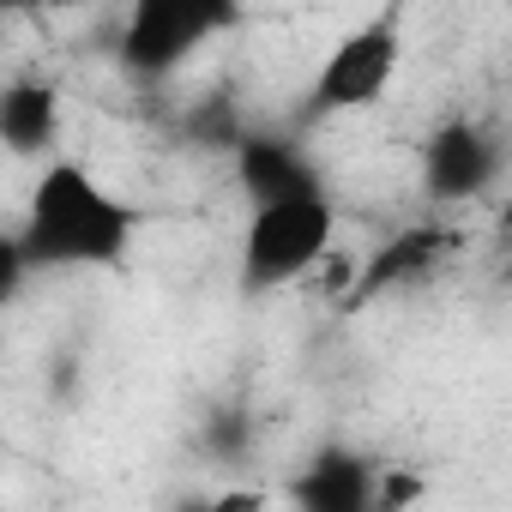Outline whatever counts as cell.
<instances>
[{"label": "cell", "mask_w": 512, "mask_h": 512, "mask_svg": "<svg viewBox=\"0 0 512 512\" xmlns=\"http://www.w3.org/2000/svg\"><path fill=\"white\" fill-rule=\"evenodd\" d=\"M31 272H109L139 241V205L73 157L43 163L25 223L13 229Z\"/></svg>", "instance_id": "1"}, {"label": "cell", "mask_w": 512, "mask_h": 512, "mask_svg": "<svg viewBox=\"0 0 512 512\" xmlns=\"http://www.w3.org/2000/svg\"><path fill=\"white\" fill-rule=\"evenodd\" d=\"M332 235H338L332 193H326V199H290V205H260V211H247L241 253H235L241 290H247V296H272V290L302 284V278L326 260V253H332Z\"/></svg>", "instance_id": "2"}, {"label": "cell", "mask_w": 512, "mask_h": 512, "mask_svg": "<svg viewBox=\"0 0 512 512\" xmlns=\"http://www.w3.org/2000/svg\"><path fill=\"white\" fill-rule=\"evenodd\" d=\"M229 25H241V13L223 7V0H139V7L121 19L115 61L133 79H175Z\"/></svg>", "instance_id": "3"}, {"label": "cell", "mask_w": 512, "mask_h": 512, "mask_svg": "<svg viewBox=\"0 0 512 512\" xmlns=\"http://www.w3.org/2000/svg\"><path fill=\"white\" fill-rule=\"evenodd\" d=\"M398 61H404V31H398V19H368V25L344 31V37L326 49L320 73H314V85H308L302 115H308V121H332V115L374 109V103L392 91Z\"/></svg>", "instance_id": "4"}, {"label": "cell", "mask_w": 512, "mask_h": 512, "mask_svg": "<svg viewBox=\"0 0 512 512\" xmlns=\"http://www.w3.org/2000/svg\"><path fill=\"white\" fill-rule=\"evenodd\" d=\"M506 175V133L476 115H452L422 139V193L434 205H470Z\"/></svg>", "instance_id": "5"}, {"label": "cell", "mask_w": 512, "mask_h": 512, "mask_svg": "<svg viewBox=\"0 0 512 512\" xmlns=\"http://www.w3.org/2000/svg\"><path fill=\"white\" fill-rule=\"evenodd\" d=\"M452 253H458V229L440 223V217H422V223L392 229L386 241H374V253L356 266V302H374V296H398V290L428 284L452 260Z\"/></svg>", "instance_id": "6"}, {"label": "cell", "mask_w": 512, "mask_h": 512, "mask_svg": "<svg viewBox=\"0 0 512 512\" xmlns=\"http://www.w3.org/2000/svg\"><path fill=\"white\" fill-rule=\"evenodd\" d=\"M235 163V187L247 199V211L260 205H290V199H326V175L308 157V145H296L290 133H247Z\"/></svg>", "instance_id": "7"}, {"label": "cell", "mask_w": 512, "mask_h": 512, "mask_svg": "<svg viewBox=\"0 0 512 512\" xmlns=\"http://www.w3.org/2000/svg\"><path fill=\"white\" fill-rule=\"evenodd\" d=\"M374 494H380V464L350 440L314 446L302 458V470L290 476L296 512H374Z\"/></svg>", "instance_id": "8"}, {"label": "cell", "mask_w": 512, "mask_h": 512, "mask_svg": "<svg viewBox=\"0 0 512 512\" xmlns=\"http://www.w3.org/2000/svg\"><path fill=\"white\" fill-rule=\"evenodd\" d=\"M61 85L43 79V73H13L0 85V145L13 157H49L55 163V145H61Z\"/></svg>", "instance_id": "9"}, {"label": "cell", "mask_w": 512, "mask_h": 512, "mask_svg": "<svg viewBox=\"0 0 512 512\" xmlns=\"http://www.w3.org/2000/svg\"><path fill=\"white\" fill-rule=\"evenodd\" d=\"M187 133L199 139V145H211V151H241V139L253 133V127H241V115L223 103V97H205V103H193L187 109Z\"/></svg>", "instance_id": "10"}, {"label": "cell", "mask_w": 512, "mask_h": 512, "mask_svg": "<svg viewBox=\"0 0 512 512\" xmlns=\"http://www.w3.org/2000/svg\"><path fill=\"white\" fill-rule=\"evenodd\" d=\"M199 446H205V458H217V464H235V458H247V446H253V422H247V410H241V404H223V410H211V416H205V434H199Z\"/></svg>", "instance_id": "11"}, {"label": "cell", "mask_w": 512, "mask_h": 512, "mask_svg": "<svg viewBox=\"0 0 512 512\" xmlns=\"http://www.w3.org/2000/svg\"><path fill=\"white\" fill-rule=\"evenodd\" d=\"M428 494L422 470H404V464H386L380 470V494H374V512H410L416 500Z\"/></svg>", "instance_id": "12"}, {"label": "cell", "mask_w": 512, "mask_h": 512, "mask_svg": "<svg viewBox=\"0 0 512 512\" xmlns=\"http://www.w3.org/2000/svg\"><path fill=\"white\" fill-rule=\"evenodd\" d=\"M181 512H266V488H253V482H229V488L193 494Z\"/></svg>", "instance_id": "13"}, {"label": "cell", "mask_w": 512, "mask_h": 512, "mask_svg": "<svg viewBox=\"0 0 512 512\" xmlns=\"http://www.w3.org/2000/svg\"><path fill=\"white\" fill-rule=\"evenodd\" d=\"M494 247H500V278L512 284V211H506V223H500V241H494Z\"/></svg>", "instance_id": "14"}]
</instances>
